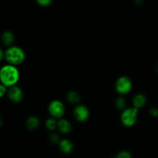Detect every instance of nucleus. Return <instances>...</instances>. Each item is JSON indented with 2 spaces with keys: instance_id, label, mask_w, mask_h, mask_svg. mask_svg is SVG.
I'll return each mask as SVG.
<instances>
[{
  "instance_id": "obj_1",
  "label": "nucleus",
  "mask_w": 158,
  "mask_h": 158,
  "mask_svg": "<svg viewBox=\"0 0 158 158\" xmlns=\"http://www.w3.org/2000/svg\"><path fill=\"white\" fill-rule=\"evenodd\" d=\"M20 77V73L16 66L5 64L0 68V83L8 88L16 85Z\"/></svg>"
},
{
  "instance_id": "obj_2",
  "label": "nucleus",
  "mask_w": 158,
  "mask_h": 158,
  "mask_svg": "<svg viewBox=\"0 0 158 158\" xmlns=\"http://www.w3.org/2000/svg\"><path fill=\"white\" fill-rule=\"evenodd\" d=\"M4 59L7 64L17 66L24 62L26 59V53L20 46L12 45L5 50Z\"/></svg>"
},
{
  "instance_id": "obj_3",
  "label": "nucleus",
  "mask_w": 158,
  "mask_h": 158,
  "mask_svg": "<svg viewBox=\"0 0 158 158\" xmlns=\"http://www.w3.org/2000/svg\"><path fill=\"white\" fill-rule=\"evenodd\" d=\"M138 108L134 107L126 108L123 110L120 116V120L122 124L127 127H131L136 124L138 118Z\"/></svg>"
},
{
  "instance_id": "obj_4",
  "label": "nucleus",
  "mask_w": 158,
  "mask_h": 158,
  "mask_svg": "<svg viewBox=\"0 0 158 158\" xmlns=\"http://www.w3.org/2000/svg\"><path fill=\"white\" fill-rule=\"evenodd\" d=\"M48 111H49L51 117L60 119L64 116L66 108H65L64 104L61 101L55 99V100H52V102H50V103L49 104Z\"/></svg>"
},
{
  "instance_id": "obj_5",
  "label": "nucleus",
  "mask_w": 158,
  "mask_h": 158,
  "mask_svg": "<svg viewBox=\"0 0 158 158\" xmlns=\"http://www.w3.org/2000/svg\"><path fill=\"white\" fill-rule=\"evenodd\" d=\"M132 87L133 83L131 79L125 75L118 77L115 84L116 90L121 95L128 94L132 89Z\"/></svg>"
},
{
  "instance_id": "obj_6",
  "label": "nucleus",
  "mask_w": 158,
  "mask_h": 158,
  "mask_svg": "<svg viewBox=\"0 0 158 158\" xmlns=\"http://www.w3.org/2000/svg\"><path fill=\"white\" fill-rule=\"evenodd\" d=\"M73 116L77 121L80 122H83L88 119L89 116V110L86 105H77L73 110Z\"/></svg>"
},
{
  "instance_id": "obj_7",
  "label": "nucleus",
  "mask_w": 158,
  "mask_h": 158,
  "mask_svg": "<svg viewBox=\"0 0 158 158\" xmlns=\"http://www.w3.org/2000/svg\"><path fill=\"white\" fill-rule=\"evenodd\" d=\"M7 96L11 102L14 103H18L23 100V91L20 87L14 85L9 88L7 91Z\"/></svg>"
},
{
  "instance_id": "obj_8",
  "label": "nucleus",
  "mask_w": 158,
  "mask_h": 158,
  "mask_svg": "<svg viewBox=\"0 0 158 158\" xmlns=\"http://www.w3.org/2000/svg\"><path fill=\"white\" fill-rule=\"evenodd\" d=\"M59 148L61 150L62 153L65 154H69L73 151L74 146L73 143L68 139H61L59 143Z\"/></svg>"
},
{
  "instance_id": "obj_9",
  "label": "nucleus",
  "mask_w": 158,
  "mask_h": 158,
  "mask_svg": "<svg viewBox=\"0 0 158 158\" xmlns=\"http://www.w3.org/2000/svg\"><path fill=\"white\" fill-rule=\"evenodd\" d=\"M57 129L61 133L67 134V133H70L72 130V124L67 119L61 118L59 119L58 122H57Z\"/></svg>"
},
{
  "instance_id": "obj_10",
  "label": "nucleus",
  "mask_w": 158,
  "mask_h": 158,
  "mask_svg": "<svg viewBox=\"0 0 158 158\" xmlns=\"http://www.w3.org/2000/svg\"><path fill=\"white\" fill-rule=\"evenodd\" d=\"M147 103V97L145 94L142 93H138L136 95L134 96L132 100L133 107L140 109V108H143Z\"/></svg>"
},
{
  "instance_id": "obj_11",
  "label": "nucleus",
  "mask_w": 158,
  "mask_h": 158,
  "mask_svg": "<svg viewBox=\"0 0 158 158\" xmlns=\"http://www.w3.org/2000/svg\"><path fill=\"white\" fill-rule=\"evenodd\" d=\"M1 41L6 46H12L15 41V35L12 32L9 30L4 31L1 36Z\"/></svg>"
},
{
  "instance_id": "obj_12",
  "label": "nucleus",
  "mask_w": 158,
  "mask_h": 158,
  "mask_svg": "<svg viewBox=\"0 0 158 158\" xmlns=\"http://www.w3.org/2000/svg\"><path fill=\"white\" fill-rule=\"evenodd\" d=\"M40 121L37 116H31L26 119V127L28 130L30 131H34L37 129L40 126Z\"/></svg>"
},
{
  "instance_id": "obj_13",
  "label": "nucleus",
  "mask_w": 158,
  "mask_h": 158,
  "mask_svg": "<svg viewBox=\"0 0 158 158\" xmlns=\"http://www.w3.org/2000/svg\"><path fill=\"white\" fill-rule=\"evenodd\" d=\"M66 100L69 102V103L73 105H78L81 100V97L80 93L77 91H70L66 94Z\"/></svg>"
},
{
  "instance_id": "obj_14",
  "label": "nucleus",
  "mask_w": 158,
  "mask_h": 158,
  "mask_svg": "<svg viewBox=\"0 0 158 158\" xmlns=\"http://www.w3.org/2000/svg\"><path fill=\"white\" fill-rule=\"evenodd\" d=\"M57 122H58V121L56 120V119L50 117L46 119V122H45V125H46V128L48 130L54 131L57 128Z\"/></svg>"
},
{
  "instance_id": "obj_15",
  "label": "nucleus",
  "mask_w": 158,
  "mask_h": 158,
  "mask_svg": "<svg viewBox=\"0 0 158 158\" xmlns=\"http://www.w3.org/2000/svg\"><path fill=\"white\" fill-rule=\"evenodd\" d=\"M126 99H125L123 96H120V97L117 98V99L115 100V106L117 109L124 110L125 108H126Z\"/></svg>"
},
{
  "instance_id": "obj_16",
  "label": "nucleus",
  "mask_w": 158,
  "mask_h": 158,
  "mask_svg": "<svg viewBox=\"0 0 158 158\" xmlns=\"http://www.w3.org/2000/svg\"><path fill=\"white\" fill-rule=\"evenodd\" d=\"M115 158H132V155L127 150H120L117 153Z\"/></svg>"
},
{
  "instance_id": "obj_17",
  "label": "nucleus",
  "mask_w": 158,
  "mask_h": 158,
  "mask_svg": "<svg viewBox=\"0 0 158 158\" xmlns=\"http://www.w3.org/2000/svg\"><path fill=\"white\" fill-rule=\"evenodd\" d=\"M49 141H50V143H52L59 144L60 141L61 140V138H60V136H59V134L52 133H51L50 136H49Z\"/></svg>"
},
{
  "instance_id": "obj_18",
  "label": "nucleus",
  "mask_w": 158,
  "mask_h": 158,
  "mask_svg": "<svg viewBox=\"0 0 158 158\" xmlns=\"http://www.w3.org/2000/svg\"><path fill=\"white\" fill-rule=\"evenodd\" d=\"M35 2L39 6H42V7H46L52 3V0H35Z\"/></svg>"
},
{
  "instance_id": "obj_19",
  "label": "nucleus",
  "mask_w": 158,
  "mask_h": 158,
  "mask_svg": "<svg viewBox=\"0 0 158 158\" xmlns=\"http://www.w3.org/2000/svg\"><path fill=\"white\" fill-rule=\"evenodd\" d=\"M7 87H6L2 84L0 83V99H2L5 94H7Z\"/></svg>"
},
{
  "instance_id": "obj_20",
  "label": "nucleus",
  "mask_w": 158,
  "mask_h": 158,
  "mask_svg": "<svg viewBox=\"0 0 158 158\" xmlns=\"http://www.w3.org/2000/svg\"><path fill=\"white\" fill-rule=\"evenodd\" d=\"M149 112L153 117L158 118V108H156V107H153V108H150Z\"/></svg>"
},
{
  "instance_id": "obj_21",
  "label": "nucleus",
  "mask_w": 158,
  "mask_h": 158,
  "mask_svg": "<svg viewBox=\"0 0 158 158\" xmlns=\"http://www.w3.org/2000/svg\"><path fill=\"white\" fill-rule=\"evenodd\" d=\"M5 57V51L3 50L2 48L0 47V62L4 59Z\"/></svg>"
},
{
  "instance_id": "obj_22",
  "label": "nucleus",
  "mask_w": 158,
  "mask_h": 158,
  "mask_svg": "<svg viewBox=\"0 0 158 158\" xmlns=\"http://www.w3.org/2000/svg\"><path fill=\"white\" fill-rule=\"evenodd\" d=\"M135 1V3L137 5H141L143 3V0H134Z\"/></svg>"
},
{
  "instance_id": "obj_23",
  "label": "nucleus",
  "mask_w": 158,
  "mask_h": 158,
  "mask_svg": "<svg viewBox=\"0 0 158 158\" xmlns=\"http://www.w3.org/2000/svg\"><path fill=\"white\" fill-rule=\"evenodd\" d=\"M2 119L1 117H0V128H1L2 127Z\"/></svg>"
},
{
  "instance_id": "obj_24",
  "label": "nucleus",
  "mask_w": 158,
  "mask_h": 158,
  "mask_svg": "<svg viewBox=\"0 0 158 158\" xmlns=\"http://www.w3.org/2000/svg\"><path fill=\"white\" fill-rule=\"evenodd\" d=\"M156 71H157V73L158 74V63L157 64V66H156Z\"/></svg>"
}]
</instances>
